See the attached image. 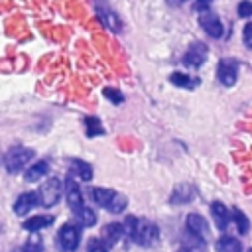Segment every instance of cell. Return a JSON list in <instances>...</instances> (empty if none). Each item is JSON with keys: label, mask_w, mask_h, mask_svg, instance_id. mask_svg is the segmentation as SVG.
I'll use <instances>...</instances> for the list:
<instances>
[{"label": "cell", "mask_w": 252, "mask_h": 252, "mask_svg": "<svg viewBox=\"0 0 252 252\" xmlns=\"http://www.w3.org/2000/svg\"><path fill=\"white\" fill-rule=\"evenodd\" d=\"M112 195H114L112 189H104V187H93V189H91V197H93V201H94L96 205L104 207V209L108 207Z\"/></svg>", "instance_id": "ffe728a7"}, {"label": "cell", "mask_w": 252, "mask_h": 252, "mask_svg": "<svg viewBox=\"0 0 252 252\" xmlns=\"http://www.w3.org/2000/svg\"><path fill=\"white\" fill-rule=\"evenodd\" d=\"M199 24H201V28H203L211 37H215V39L222 37V33H224V26H222L220 18H219L217 14H213V12H203V14L199 16Z\"/></svg>", "instance_id": "ba28073f"}, {"label": "cell", "mask_w": 252, "mask_h": 252, "mask_svg": "<svg viewBox=\"0 0 252 252\" xmlns=\"http://www.w3.org/2000/svg\"><path fill=\"white\" fill-rule=\"evenodd\" d=\"M248 252H252V248H250V250H248Z\"/></svg>", "instance_id": "1f68e13d"}, {"label": "cell", "mask_w": 252, "mask_h": 252, "mask_svg": "<svg viewBox=\"0 0 252 252\" xmlns=\"http://www.w3.org/2000/svg\"><path fill=\"white\" fill-rule=\"evenodd\" d=\"M93 4H94V12H96L98 20L102 22V26L106 30H110V32H120L122 30V22H120L118 14L104 0H93Z\"/></svg>", "instance_id": "5b68a950"}, {"label": "cell", "mask_w": 252, "mask_h": 252, "mask_svg": "<svg viewBox=\"0 0 252 252\" xmlns=\"http://www.w3.org/2000/svg\"><path fill=\"white\" fill-rule=\"evenodd\" d=\"M195 199V187L189 183H179L173 187L171 195H169V203L171 205H185L189 201Z\"/></svg>", "instance_id": "30bf717a"}, {"label": "cell", "mask_w": 252, "mask_h": 252, "mask_svg": "<svg viewBox=\"0 0 252 252\" xmlns=\"http://www.w3.org/2000/svg\"><path fill=\"white\" fill-rule=\"evenodd\" d=\"M207 55H209L207 45L201 43V41H195V43H191L189 49L185 51V55H183V65L197 69V67H201V65L207 61Z\"/></svg>", "instance_id": "52a82bcc"}, {"label": "cell", "mask_w": 252, "mask_h": 252, "mask_svg": "<svg viewBox=\"0 0 252 252\" xmlns=\"http://www.w3.org/2000/svg\"><path fill=\"white\" fill-rule=\"evenodd\" d=\"M85 126H87V136L89 138H94V136H102L104 134V128L100 124V120L96 116H87L85 118Z\"/></svg>", "instance_id": "44dd1931"}, {"label": "cell", "mask_w": 252, "mask_h": 252, "mask_svg": "<svg viewBox=\"0 0 252 252\" xmlns=\"http://www.w3.org/2000/svg\"><path fill=\"white\" fill-rule=\"evenodd\" d=\"M209 2H211V0H197V8H205Z\"/></svg>", "instance_id": "f546056e"}, {"label": "cell", "mask_w": 252, "mask_h": 252, "mask_svg": "<svg viewBox=\"0 0 252 252\" xmlns=\"http://www.w3.org/2000/svg\"><path fill=\"white\" fill-rule=\"evenodd\" d=\"M126 205H128V199H126L122 193H116V191H114V195H112V199H110V203H108L106 211H110V213L118 215V213H122V211L126 209Z\"/></svg>", "instance_id": "7402d4cb"}, {"label": "cell", "mask_w": 252, "mask_h": 252, "mask_svg": "<svg viewBox=\"0 0 252 252\" xmlns=\"http://www.w3.org/2000/svg\"><path fill=\"white\" fill-rule=\"evenodd\" d=\"M100 236H102V240H104V242L108 244V248H110V246H114V244L124 236V224H120V222H110V224L102 226Z\"/></svg>", "instance_id": "5bb4252c"}, {"label": "cell", "mask_w": 252, "mask_h": 252, "mask_svg": "<svg viewBox=\"0 0 252 252\" xmlns=\"http://www.w3.org/2000/svg\"><path fill=\"white\" fill-rule=\"evenodd\" d=\"M61 193H63V185H61V181L57 179V177H51V179H47L41 187H39V191H37V197H39V205L41 207H53V205H57L59 203V199H61Z\"/></svg>", "instance_id": "277c9868"}, {"label": "cell", "mask_w": 252, "mask_h": 252, "mask_svg": "<svg viewBox=\"0 0 252 252\" xmlns=\"http://www.w3.org/2000/svg\"><path fill=\"white\" fill-rule=\"evenodd\" d=\"M185 226H187V232L191 236H195L199 240H207V236H209V224H207V220L201 215L189 213L187 219H185Z\"/></svg>", "instance_id": "9c48e42d"}, {"label": "cell", "mask_w": 252, "mask_h": 252, "mask_svg": "<svg viewBox=\"0 0 252 252\" xmlns=\"http://www.w3.org/2000/svg\"><path fill=\"white\" fill-rule=\"evenodd\" d=\"M238 16L242 18H250L252 16V2L250 0H244L238 4Z\"/></svg>", "instance_id": "4316f807"}, {"label": "cell", "mask_w": 252, "mask_h": 252, "mask_svg": "<svg viewBox=\"0 0 252 252\" xmlns=\"http://www.w3.org/2000/svg\"><path fill=\"white\" fill-rule=\"evenodd\" d=\"M35 156V152L32 148H26V146H16L12 148L6 156H4V167L8 173H18L22 171L30 161L32 158Z\"/></svg>", "instance_id": "6da1fadb"}, {"label": "cell", "mask_w": 252, "mask_h": 252, "mask_svg": "<svg viewBox=\"0 0 252 252\" xmlns=\"http://www.w3.org/2000/svg\"><path fill=\"white\" fill-rule=\"evenodd\" d=\"M87 252H108V244L102 238H91L87 244Z\"/></svg>", "instance_id": "d4e9b609"}, {"label": "cell", "mask_w": 252, "mask_h": 252, "mask_svg": "<svg viewBox=\"0 0 252 252\" xmlns=\"http://www.w3.org/2000/svg\"><path fill=\"white\" fill-rule=\"evenodd\" d=\"M47 171H49V163H47V161H37V163H33L32 167H28V171H26L24 179H26L28 183H33V181L41 179Z\"/></svg>", "instance_id": "ac0fdd59"}, {"label": "cell", "mask_w": 252, "mask_h": 252, "mask_svg": "<svg viewBox=\"0 0 252 252\" xmlns=\"http://www.w3.org/2000/svg\"><path fill=\"white\" fill-rule=\"evenodd\" d=\"M104 96H106L108 100H112L114 104H120V102L124 100L122 93H120V91H116V89H110V87H106V89H104Z\"/></svg>", "instance_id": "484cf974"}, {"label": "cell", "mask_w": 252, "mask_h": 252, "mask_svg": "<svg viewBox=\"0 0 252 252\" xmlns=\"http://www.w3.org/2000/svg\"><path fill=\"white\" fill-rule=\"evenodd\" d=\"M179 252H191V250H179Z\"/></svg>", "instance_id": "4dcf8cb0"}, {"label": "cell", "mask_w": 252, "mask_h": 252, "mask_svg": "<svg viewBox=\"0 0 252 252\" xmlns=\"http://www.w3.org/2000/svg\"><path fill=\"white\" fill-rule=\"evenodd\" d=\"M37 205H39L37 193H33V191L22 193V195L16 199V203H14V213L20 215V217H24V215H28V213H30L33 207H37Z\"/></svg>", "instance_id": "8fae6325"}, {"label": "cell", "mask_w": 252, "mask_h": 252, "mask_svg": "<svg viewBox=\"0 0 252 252\" xmlns=\"http://www.w3.org/2000/svg\"><path fill=\"white\" fill-rule=\"evenodd\" d=\"M215 248H217V252H242V244L234 236H220L217 240Z\"/></svg>", "instance_id": "e0dca14e"}, {"label": "cell", "mask_w": 252, "mask_h": 252, "mask_svg": "<svg viewBox=\"0 0 252 252\" xmlns=\"http://www.w3.org/2000/svg\"><path fill=\"white\" fill-rule=\"evenodd\" d=\"M69 173L79 175V179H83V181H91V177H93V167H91L87 161H83V159H71V163H69Z\"/></svg>", "instance_id": "9a60e30c"}, {"label": "cell", "mask_w": 252, "mask_h": 252, "mask_svg": "<svg viewBox=\"0 0 252 252\" xmlns=\"http://www.w3.org/2000/svg\"><path fill=\"white\" fill-rule=\"evenodd\" d=\"M211 215H213V220H215V224H217V228H219V230H224V228L228 226V222H230L228 209H226L220 201L211 203Z\"/></svg>", "instance_id": "4fadbf2b"}, {"label": "cell", "mask_w": 252, "mask_h": 252, "mask_svg": "<svg viewBox=\"0 0 252 252\" xmlns=\"http://www.w3.org/2000/svg\"><path fill=\"white\" fill-rule=\"evenodd\" d=\"M242 41L248 49H252V22H248L244 26V32H242Z\"/></svg>", "instance_id": "83f0119b"}, {"label": "cell", "mask_w": 252, "mask_h": 252, "mask_svg": "<svg viewBox=\"0 0 252 252\" xmlns=\"http://www.w3.org/2000/svg\"><path fill=\"white\" fill-rule=\"evenodd\" d=\"M232 217H234V222H236L238 232H240V234H246V232H248V228H250L246 215H244L240 209H234V211H232Z\"/></svg>", "instance_id": "cb8c5ba5"}, {"label": "cell", "mask_w": 252, "mask_h": 252, "mask_svg": "<svg viewBox=\"0 0 252 252\" xmlns=\"http://www.w3.org/2000/svg\"><path fill=\"white\" fill-rule=\"evenodd\" d=\"M51 222H53V217H49V215H37V217L28 219V220L24 222V228L35 232V230H41V228L51 226Z\"/></svg>", "instance_id": "2e32d148"}, {"label": "cell", "mask_w": 252, "mask_h": 252, "mask_svg": "<svg viewBox=\"0 0 252 252\" xmlns=\"http://www.w3.org/2000/svg\"><path fill=\"white\" fill-rule=\"evenodd\" d=\"M130 238H132L136 244H140V246H152V244H156L158 238H159V228H158L152 220L142 219V220H136V226H134Z\"/></svg>", "instance_id": "7a4b0ae2"}, {"label": "cell", "mask_w": 252, "mask_h": 252, "mask_svg": "<svg viewBox=\"0 0 252 252\" xmlns=\"http://www.w3.org/2000/svg\"><path fill=\"white\" fill-rule=\"evenodd\" d=\"M217 79L224 87H232L238 79V63L234 59H220L217 67Z\"/></svg>", "instance_id": "8992f818"}, {"label": "cell", "mask_w": 252, "mask_h": 252, "mask_svg": "<svg viewBox=\"0 0 252 252\" xmlns=\"http://www.w3.org/2000/svg\"><path fill=\"white\" fill-rule=\"evenodd\" d=\"M169 81L175 87H181V89H195V87H199V79L191 77V75H185V73H171Z\"/></svg>", "instance_id": "d6986e66"}, {"label": "cell", "mask_w": 252, "mask_h": 252, "mask_svg": "<svg viewBox=\"0 0 252 252\" xmlns=\"http://www.w3.org/2000/svg\"><path fill=\"white\" fill-rule=\"evenodd\" d=\"M81 242V228L73 222H67L57 232V246L61 252H75Z\"/></svg>", "instance_id": "3957f363"}, {"label": "cell", "mask_w": 252, "mask_h": 252, "mask_svg": "<svg viewBox=\"0 0 252 252\" xmlns=\"http://www.w3.org/2000/svg\"><path fill=\"white\" fill-rule=\"evenodd\" d=\"M65 199L73 211H79L83 207V195L73 177H67V181H65Z\"/></svg>", "instance_id": "7c38bea8"}, {"label": "cell", "mask_w": 252, "mask_h": 252, "mask_svg": "<svg viewBox=\"0 0 252 252\" xmlns=\"http://www.w3.org/2000/svg\"><path fill=\"white\" fill-rule=\"evenodd\" d=\"M77 213V219H79V222H81V226H93L94 222H96V215H94V211L93 209H89V207H81L79 211H75Z\"/></svg>", "instance_id": "603a6c76"}, {"label": "cell", "mask_w": 252, "mask_h": 252, "mask_svg": "<svg viewBox=\"0 0 252 252\" xmlns=\"http://www.w3.org/2000/svg\"><path fill=\"white\" fill-rule=\"evenodd\" d=\"M185 0H167V4H171V6H181Z\"/></svg>", "instance_id": "f1b7e54d"}]
</instances>
